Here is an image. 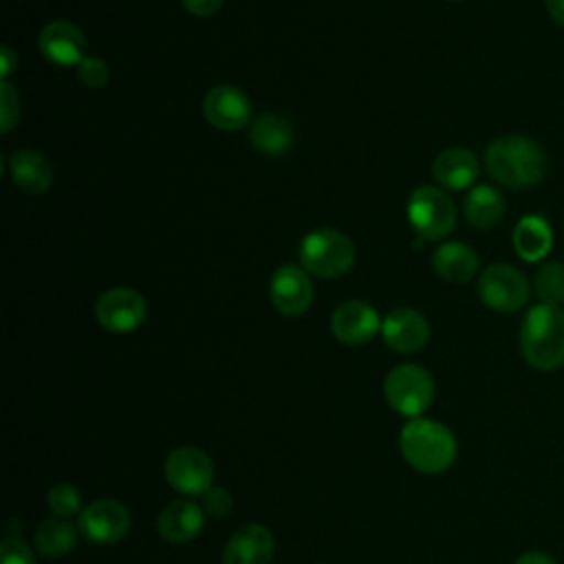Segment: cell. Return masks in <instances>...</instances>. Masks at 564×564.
<instances>
[{"label":"cell","mask_w":564,"mask_h":564,"mask_svg":"<svg viewBox=\"0 0 564 564\" xmlns=\"http://www.w3.org/2000/svg\"><path fill=\"white\" fill-rule=\"evenodd\" d=\"M511 242L524 262H538L549 256L553 247V229L542 216L529 214L516 223Z\"/></svg>","instance_id":"44dd1931"},{"label":"cell","mask_w":564,"mask_h":564,"mask_svg":"<svg viewBox=\"0 0 564 564\" xmlns=\"http://www.w3.org/2000/svg\"><path fill=\"white\" fill-rule=\"evenodd\" d=\"M381 337L394 352L410 355L421 350L430 339V324L423 313L410 306H399L381 322Z\"/></svg>","instance_id":"9a60e30c"},{"label":"cell","mask_w":564,"mask_h":564,"mask_svg":"<svg viewBox=\"0 0 564 564\" xmlns=\"http://www.w3.org/2000/svg\"><path fill=\"white\" fill-rule=\"evenodd\" d=\"M132 518L123 502L99 498L82 509L77 527L84 538L95 544H115L130 531Z\"/></svg>","instance_id":"30bf717a"},{"label":"cell","mask_w":564,"mask_h":564,"mask_svg":"<svg viewBox=\"0 0 564 564\" xmlns=\"http://www.w3.org/2000/svg\"><path fill=\"white\" fill-rule=\"evenodd\" d=\"M452 2H460V0H452Z\"/></svg>","instance_id":"e575fe53"},{"label":"cell","mask_w":564,"mask_h":564,"mask_svg":"<svg viewBox=\"0 0 564 564\" xmlns=\"http://www.w3.org/2000/svg\"><path fill=\"white\" fill-rule=\"evenodd\" d=\"M478 295L485 306L498 313L520 311L531 295L529 280L511 264H489L478 278Z\"/></svg>","instance_id":"52a82bcc"},{"label":"cell","mask_w":564,"mask_h":564,"mask_svg":"<svg viewBox=\"0 0 564 564\" xmlns=\"http://www.w3.org/2000/svg\"><path fill=\"white\" fill-rule=\"evenodd\" d=\"M381 330V319L375 306L361 300H346L330 313V333L346 346H359Z\"/></svg>","instance_id":"4fadbf2b"},{"label":"cell","mask_w":564,"mask_h":564,"mask_svg":"<svg viewBox=\"0 0 564 564\" xmlns=\"http://www.w3.org/2000/svg\"><path fill=\"white\" fill-rule=\"evenodd\" d=\"M46 505L53 516L68 520V518L82 513V494L70 482H57L48 489Z\"/></svg>","instance_id":"484cf974"},{"label":"cell","mask_w":564,"mask_h":564,"mask_svg":"<svg viewBox=\"0 0 564 564\" xmlns=\"http://www.w3.org/2000/svg\"><path fill=\"white\" fill-rule=\"evenodd\" d=\"M408 220L419 238L441 240L456 227L454 200L441 187L421 185L408 198Z\"/></svg>","instance_id":"8992f818"},{"label":"cell","mask_w":564,"mask_h":564,"mask_svg":"<svg viewBox=\"0 0 564 564\" xmlns=\"http://www.w3.org/2000/svg\"><path fill=\"white\" fill-rule=\"evenodd\" d=\"M383 397L394 412L419 419L434 401V379L423 366H394L386 375Z\"/></svg>","instance_id":"5b68a950"},{"label":"cell","mask_w":564,"mask_h":564,"mask_svg":"<svg viewBox=\"0 0 564 564\" xmlns=\"http://www.w3.org/2000/svg\"><path fill=\"white\" fill-rule=\"evenodd\" d=\"M520 355L540 370L551 372L564 366V311L551 304H535L520 326Z\"/></svg>","instance_id":"7a4b0ae2"},{"label":"cell","mask_w":564,"mask_h":564,"mask_svg":"<svg viewBox=\"0 0 564 564\" xmlns=\"http://www.w3.org/2000/svg\"><path fill=\"white\" fill-rule=\"evenodd\" d=\"M205 527V509L189 500L178 498L163 507V511L156 518V531L163 540L174 544H185L194 540Z\"/></svg>","instance_id":"e0dca14e"},{"label":"cell","mask_w":564,"mask_h":564,"mask_svg":"<svg viewBox=\"0 0 564 564\" xmlns=\"http://www.w3.org/2000/svg\"><path fill=\"white\" fill-rule=\"evenodd\" d=\"M533 291L540 304H564V262L553 260L542 264L533 278Z\"/></svg>","instance_id":"d4e9b609"},{"label":"cell","mask_w":564,"mask_h":564,"mask_svg":"<svg viewBox=\"0 0 564 564\" xmlns=\"http://www.w3.org/2000/svg\"><path fill=\"white\" fill-rule=\"evenodd\" d=\"M185 11L192 13V15H198V18H205V15H212L216 13L225 0H181Z\"/></svg>","instance_id":"4dcf8cb0"},{"label":"cell","mask_w":564,"mask_h":564,"mask_svg":"<svg viewBox=\"0 0 564 564\" xmlns=\"http://www.w3.org/2000/svg\"><path fill=\"white\" fill-rule=\"evenodd\" d=\"M18 66V55L4 44L2 46V75H4V79L11 75V70Z\"/></svg>","instance_id":"836d02e7"},{"label":"cell","mask_w":564,"mask_h":564,"mask_svg":"<svg viewBox=\"0 0 564 564\" xmlns=\"http://www.w3.org/2000/svg\"><path fill=\"white\" fill-rule=\"evenodd\" d=\"M110 70L108 64L97 57V55H86L79 64H77V79L88 86V88H101L108 84Z\"/></svg>","instance_id":"4316f807"},{"label":"cell","mask_w":564,"mask_h":564,"mask_svg":"<svg viewBox=\"0 0 564 564\" xmlns=\"http://www.w3.org/2000/svg\"><path fill=\"white\" fill-rule=\"evenodd\" d=\"M300 264L317 278H341L355 264L352 240L337 229L308 231L297 247Z\"/></svg>","instance_id":"277c9868"},{"label":"cell","mask_w":564,"mask_h":564,"mask_svg":"<svg viewBox=\"0 0 564 564\" xmlns=\"http://www.w3.org/2000/svg\"><path fill=\"white\" fill-rule=\"evenodd\" d=\"M148 315L143 295L130 286H112L104 291L95 304L97 322L110 333H132Z\"/></svg>","instance_id":"9c48e42d"},{"label":"cell","mask_w":564,"mask_h":564,"mask_svg":"<svg viewBox=\"0 0 564 564\" xmlns=\"http://www.w3.org/2000/svg\"><path fill=\"white\" fill-rule=\"evenodd\" d=\"M249 141L267 156L286 154L293 145V126L278 112H262L249 123Z\"/></svg>","instance_id":"d6986e66"},{"label":"cell","mask_w":564,"mask_h":564,"mask_svg":"<svg viewBox=\"0 0 564 564\" xmlns=\"http://www.w3.org/2000/svg\"><path fill=\"white\" fill-rule=\"evenodd\" d=\"M77 531L79 527H75L73 522L53 516L40 522L33 533V542L37 553H42L44 557H62L75 549Z\"/></svg>","instance_id":"cb8c5ba5"},{"label":"cell","mask_w":564,"mask_h":564,"mask_svg":"<svg viewBox=\"0 0 564 564\" xmlns=\"http://www.w3.org/2000/svg\"><path fill=\"white\" fill-rule=\"evenodd\" d=\"M200 507L205 509V513L209 516H225L231 509V494L223 487H209L203 496H200Z\"/></svg>","instance_id":"f546056e"},{"label":"cell","mask_w":564,"mask_h":564,"mask_svg":"<svg viewBox=\"0 0 564 564\" xmlns=\"http://www.w3.org/2000/svg\"><path fill=\"white\" fill-rule=\"evenodd\" d=\"M9 174L26 194H44L53 183L51 163L35 150H15L9 159Z\"/></svg>","instance_id":"ffe728a7"},{"label":"cell","mask_w":564,"mask_h":564,"mask_svg":"<svg viewBox=\"0 0 564 564\" xmlns=\"http://www.w3.org/2000/svg\"><path fill=\"white\" fill-rule=\"evenodd\" d=\"M273 549V535L264 524H245L227 540L223 564H269Z\"/></svg>","instance_id":"2e32d148"},{"label":"cell","mask_w":564,"mask_h":564,"mask_svg":"<svg viewBox=\"0 0 564 564\" xmlns=\"http://www.w3.org/2000/svg\"><path fill=\"white\" fill-rule=\"evenodd\" d=\"M546 11L551 15V20L560 26H564V0H544Z\"/></svg>","instance_id":"d6a6232c"},{"label":"cell","mask_w":564,"mask_h":564,"mask_svg":"<svg viewBox=\"0 0 564 564\" xmlns=\"http://www.w3.org/2000/svg\"><path fill=\"white\" fill-rule=\"evenodd\" d=\"M40 53L55 66H77L86 57V37L70 20H51L37 37Z\"/></svg>","instance_id":"7c38bea8"},{"label":"cell","mask_w":564,"mask_h":564,"mask_svg":"<svg viewBox=\"0 0 564 564\" xmlns=\"http://www.w3.org/2000/svg\"><path fill=\"white\" fill-rule=\"evenodd\" d=\"M203 115L214 128L223 132H236L251 121V101L236 86H229V84L214 86L205 95Z\"/></svg>","instance_id":"5bb4252c"},{"label":"cell","mask_w":564,"mask_h":564,"mask_svg":"<svg viewBox=\"0 0 564 564\" xmlns=\"http://www.w3.org/2000/svg\"><path fill=\"white\" fill-rule=\"evenodd\" d=\"M513 564H557V562L542 551H527Z\"/></svg>","instance_id":"1f68e13d"},{"label":"cell","mask_w":564,"mask_h":564,"mask_svg":"<svg viewBox=\"0 0 564 564\" xmlns=\"http://www.w3.org/2000/svg\"><path fill=\"white\" fill-rule=\"evenodd\" d=\"M0 564H35V557L22 540L4 538L0 544Z\"/></svg>","instance_id":"f1b7e54d"},{"label":"cell","mask_w":564,"mask_h":564,"mask_svg":"<svg viewBox=\"0 0 564 564\" xmlns=\"http://www.w3.org/2000/svg\"><path fill=\"white\" fill-rule=\"evenodd\" d=\"M399 447L405 463L421 474H443L456 460V438L452 430L432 419H412L401 427Z\"/></svg>","instance_id":"3957f363"},{"label":"cell","mask_w":564,"mask_h":564,"mask_svg":"<svg viewBox=\"0 0 564 564\" xmlns=\"http://www.w3.org/2000/svg\"><path fill=\"white\" fill-rule=\"evenodd\" d=\"M0 123H2V132H9L18 119H20V99H18V90L4 79L0 86Z\"/></svg>","instance_id":"83f0119b"},{"label":"cell","mask_w":564,"mask_h":564,"mask_svg":"<svg viewBox=\"0 0 564 564\" xmlns=\"http://www.w3.org/2000/svg\"><path fill=\"white\" fill-rule=\"evenodd\" d=\"M478 172H480L478 156L463 145H452L441 150L432 163V174L436 183L456 192L469 187L476 181Z\"/></svg>","instance_id":"ac0fdd59"},{"label":"cell","mask_w":564,"mask_h":564,"mask_svg":"<svg viewBox=\"0 0 564 564\" xmlns=\"http://www.w3.org/2000/svg\"><path fill=\"white\" fill-rule=\"evenodd\" d=\"M269 297L278 313L286 317L304 315L313 304V282L302 267L284 264L271 275Z\"/></svg>","instance_id":"8fae6325"},{"label":"cell","mask_w":564,"mask_h":564,"mask_svg":"<svg viewBox=\"0 0 564 564\" xmlns=\"http://www.w3.org/2000/svg\"><path fill=\"white\" fill-rule=\"evenodd\" d=\"M432 267L443 280L463 284L476 275L478 256L463 242H443L432 256Z\"/></svg>","instance_id":"7402d4cb"},{"label":"cell","mask_w":564,"mask_h":564,"mask_svg":"<svg viewBox=\"0 0 564 564\" xmlns=\"http://www.w3.org/2000/svg\"><path fill=\"white\" fill-rule=\"evenodd\" d=\"M487 174L509 189L538 185L546 174V154L542 145L522 134H502L485 150Z\"/></svg>","instance_id":"6da1fadb"},{"label":"cell","mask_w":564,"mask_h":564,"mask_svg":"<svg viewBox=\"0 0 564 564\" xmlns=\"http://www.w3.org/2000/svg\"><path fill=\"white\" fill-rule=\"evenodd\" d=\"M463 214L476 229H491L505 216V196L494 185H476L469 189Z\"/></svg>","instance_id":"603a6c76"},{"label":"cell","mask_w":564,"mask_h":564,"mask_svg":"<svg viewBox=\"0 0 564 564\" xmlns=\"http://www.w3.org/2000/svg\"><path fill=\"white\" fill-rule=\"evenodd\" d=\"M165 480L183 496H203L214 482L212 458L194 445H181L165 458Z\"/></svg>","instance_id":"ba28073f"}]
</instances>
